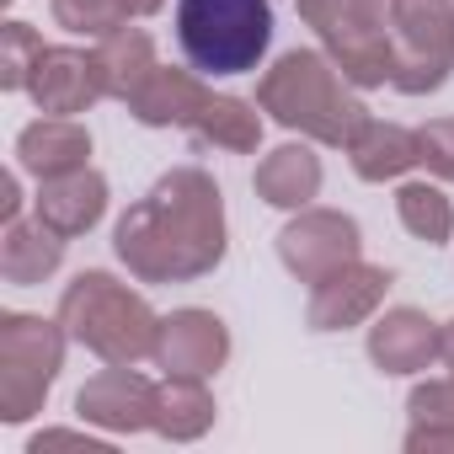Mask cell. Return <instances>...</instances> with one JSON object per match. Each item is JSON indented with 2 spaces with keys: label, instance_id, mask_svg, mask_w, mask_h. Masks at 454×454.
<instances>
[{
  "label": "cell",
  "instance_id": "23",
  "mask_svg": "<svg viewBox=\"0 0 454 454\" xmlns=\"http://www.w3.org/2000/svg\"><path fill=\"white\" fill-rule=\"evenodd\" d=\"M395 219L422 247H443L454 236V203L443 198L438 182H401L395 187Z\"/></svg>",
  "mask_w": 454,
  "mask_h": 454
},
{
  "label": "cell",
  "instance_id": "24",
  "mask_svg": "<svg viewBox=\"0 0 454 454\" xmlns=\"http://www.w3.org/2000/svg\"><path fill=\"white\" fill-rule=\"evenodd\" d=\"M411 427H406V449H454V380H427L406 395Z\"/></svg>",
  "mask_w": 454,
  "mask_h": 454
},
{
  "label": "cell",
  "instance_id": "1",
  "mask_svg": "<svg viewBox=\"0 0 454 454\" xmlns=\"http://www.w3.org/2000/svg\"><path fill=\"white\" fill-rule=\"evenodd\" d=\"M118 262L139 284H192L224 262V192L203 166L166 171L113 231Z\"/></svg>",
  "mask_w": 454,
  "mask_h": 454
},
{
  "label": "cell",
  "instance_id": "10",
  "mask_svg": "<svg viewBox=\"0 0 454 454\" xmlns=\"http://www.w3.org/2000/svg\"><path fill=\"white\" fill-rule=\"evenodd\" d=\"M75 417L102 433H145L155 427V380H145L134 364H107L75 390Z\"/></svg>",
  "mask_w": 454,
  "mask_h": 454
},
{
  "label": "cell",
  "instance_id": "22",
  "mask_svg": "<svg viewBox=\"0 0 454 454\" xmlns=\"http://www.w3.org/2000/svg\"><path fill=\"white\" fill-rule=\"evenodd\" d=\"M97 65H102V86H107V97L129 102V97L150 81V70H155V43H150L145 27H129V22H123L118 33L97 38Z\"/></svg>",
  "mask_w": 454,
  "mask_h": 454
},
{
  "label": "cell",
  "instance_id": "20",
  "mask_svg": "<svg viewBox=\"0 0 454 454\" xmlns=\"http://www.w3.org/2000/svg\"><path fill=\"white\" fill-rule=\"evenodd\" d=\"M214 395L198 374H166L155 380V433L171 443H192L214 427Z\"/></svg>",
  "mask_w": 454,
  "mask_h": 454
},
{
  "label": "cell",
  "instance_id": "26",
  "mask_svg": "<svg viewBox=\"0 0 454 454\" xmlns=\"http://www.w3.org/2000/svg\"><path fill=\"white\" fill-rule=\"evenodd\" d=\"M49 12H54V22L65 27V33H75V38H107V33H118L129 17L118 12V0H49Z\"/></svg>",
  "mask_w": 454,
  "mask_h": 454
},
{
  "label": "cell",
  "instance_id": "18",
  "mask_svg": "<svg viewBox=\"0 0 454 454\" xmlns=\"http://www.w3.org/2000/svg\"><path fill=\"white\" fill-rule=\"evenodd\" d=\"M65 262V236L49 231V224L33 214V219H6V236H0V278L6 284H43L54 278Z\"/></svg>",
  "mask_w": 454,
  "mask_h": 454
},
{
  "label": "cell",
  "instance_id": "8",
  "mask_svg": "<svg viewBox=\"0 0 454 454\" xmlns=\"http://www.w3.org/2000/svg\"><path fill=\"white\" fill-rule=\"evenodd\" d=\"M358 257H364L358 219L342 214V208H300L278 231V262L300 284H321L326 273H337Z\"/></svg>",
  "mask_w": 454,
  "mask_h": 454
},
{
  "label": "cell",
  "instance_id": "15",
  "mask_svg": "<svg viewBox=\"0 0 454 454\" xmlns=\"http://www.w3.org/2000/svg\"><path fill=\"white\" fill-rule=\"evenodd\" d=\"M17 166H22L27 176H38V182L91 166V134H86V123H75V118H49V113H43L38 123H27V129L17 134Z\"/></svg>",
  "mask_w": 454,
  "mask_h": 454
},
{
  "label": "cell",
  "instance_id": "32",
  "mask_svg": "<svg viewBox=\"0 0 454 454\" xmlns=\"http://www.w3.org/2000/svg\"><path fill=\"white\" fill-rule=\"evenodd\" d=\"M0 6H12V0H0Z\"/></svg>",
  "mask_w": 454,
  "mask_h": 454
},
{
  "label": "cell",
  "instance_id": "28",
  "mask_svg": "<svg viewBox=\"0 0 454 454\" xmlns=\"http://www.w3.org/2000/svg\"><path fill=\"white\" fill-rule=\"evenodd\" d=\"M43 449H86V454H102L107 438H91V433H75V427H49L27 443V454H43Z\"/></svg>",
  "mask_w": 454,
  "mask_h": 454
},
{
  "label": "cell",
  "instance_id": "27",
  "mask_svg": "<svg viewBox=\"0 0 454 454\" xmlns=\"http://www.w3.org/2000/svg\"><path fill=\"white\" fill-rule=\"evenodd\" d=\"M417 166H427V176L454 182V118H433L417 129Z\"/></svg>",
  "mask_w": 454,
  "mask_h": 454
},
{
  "label": "cell",
  "instance_id": "29",
  "mask_svg": "<svg viewBox=\"0 0 454 454\" xmlns=\"http://www.w3.org/2000/svg\"><path fill=\"white\" fill-rule=\"evenodd\" d=\"M22 214V187H17V171L0 176V219H17Z\"/></svg>",
  "mask_w": 454,
  "mask_h": 454
},
{
  "label": "cell",
  "instance_id": "12",
  "mask_svg": "<svg viewBox=\"0 0 454 454\" xmlns=\"http://www.w3.org/2000/svg\"><path fill=\"white\" fill-rule=\"evenodd\" d=\"M27 97L49 118H75V113L97 107L107 97L97 49H43V59H38V70L27 81Z\"/></svg>",
  "mask_w": 454,
  "mask_h": 454
},
{
  "label": "cell",
  "instance_id": "9",
  "mask_svg": "<svg viewBox=\"0 0 454 454\" xmlns=\"http://www.w3.org/2000/svg\"><path fill=\"white\" fill-rule=\"evenodd\" d=\"M390 268L380 262H348L337 273H326L321 284H310V305H305V321L310 332H348V326H364L374 321V310L385 305L390 294Z\"/></svg>",
  "mask_w": 454,
  "mask_h": 454
},
{
  "label": "cell",
  "instance_id": "19",
  "mask_svg": "<svg viewBox=\"0 0 454 454\" xmlns=\"http://www.w3.org/2000/svg\"><path fill=\"white\" fill-rule=\"evenodd\" d=\"M348 160H353L358 182H401V176L417 166V129H401V123L369 118V123L353 134Z\"/></svg>",
  "mask_w": 454,
  "mask_h": 454
},
{
  "label": "cell",
  "instance_id": "13",
  "mask_svg": "<svg viewBox=\"0 0 454 454\" xmlns=\"http://www.w3.org/2000/svg\"><path fill=\"white\" fill-rule=\"evenodd\" d=\"M369 364L380 374H422L443 364V326L411 305H395L369 326Z\"/></svg>",
  "mask_w": 454,
  "mask_h": 454
},
{
  "label": "cell",
  "instance_id": "30",
  "mask_svg": "<svg viewBox=\"0 0 454 454\" xmlns=\"http://www.w3.org/2000/svg\"><path fill=\"white\" fill-rule=\"evenodd\" d=\"M166 6V0H118V12L129 17V22H139V17H155Z\"/></svg>",
  "mask_w": 454,
  "mask_h": 454
},
{
  "label": "cell",
  "instance_id": "21",
  "mask_svg": "<svg viewBox=\"0 0 454 454\" xmlns=\"http://www.w3.org/2000/svg\"><path fill=\"white\" fill-rule=\"evenodd\" d=\"M187 134L198 145H214V150L252 155L262 145V107L257 102H241V97H208L198 107V118L187 123Z\"/></svg>",
  "mask_w": 454,
  "mask_h": 454
},
{
  "label": "cell",
  "instance_id": "11",
  "mask_svg": "<svg viewBox=\"0 0 454 454\" xmlns=\"http://www.w3.org/2000/svg\"><path fill=\"white\" fill-rule=\"evenodd\" d=\"M224 358H231V326H224L214 310L187 305V310L160 316L155 364L166 374H198V380H208V374L224 369Z\"/></svg>",
  "mask_w": 454,
  "mask_h": 454
},
{
  "label": "cell",
  "instance_id": "5",
  "mask_svg": "<svg viewBox=\"0 0 454 454\" xmlns=\"http://www.w3.org/2000/svg\"><path fill=\"white\" fill-rule=\"evenodd\" d=\"M70 332L43 316L6 310L0 316V422H27L43 411L59 369H65Z\"/></svg>",
  "mask_w": 454,
  "mask_h": 454
},
{
  "label": "cell",
  "instance_id": "7",
  "mask_svg": "<svg viewBox=\"0 0 454 454\" xmlns=\"http://www.w3.org/2000/svg\"><path fill=\"white\" fill-rule=\"evenodd\" d=\"M390 86L427 97L454 70V0H395L390 6Z\"/></svg>",
  "mask_w": 454,
  "mask_h": 454
},
{
  "label": "cell",
  "instance_id": "16",
  "mask_svg": "<svg viewBox=\"0 0 454 454\" xmlns=\"http://www.w3.org/2000/svg\"><path fill=\"white\" fill-rule=\"evenodd\" d=\"M252 187H257L262 203L300 214V208H310L316 192H321V155H316L305 139H289V145H278V150H268V155L257 160Z\"/></svg>",
  "mask_w": 454,
  "mask_h": 454
},
{
  "label": "cell",
  "instance_id": "25",
  "mask_svg": "<svg viewBox=\"0 0 454 454\" xmlns=\"http://www.w3.org/2000/svg\"><path fill=\"white\" fill-rule=\"evenodd\" d=\"M38 59H43L38 27H27V22H6V27H0V91H27Z\"/></svg>",
  "mask_w": 454,
  "mask_h": 454
},
{
  "label": "cell",
  "instance_id": "3",
  "mask_svg": "<svg viewBox=\"0 0 454 454\" xmlns=\"http://www.w3.org/2000/svg\"><path fill=\"white\" fill-rule=\"evenodd\" d=\"M59 326L70 332V342H81L102 364H145V358H155L160 316L150 310V300L139 289H129L113 273L91 268V273H75L65 284Z\"/></svg>",
  "mask_w": 454,
  "mask_h": 454
},
{
  "label": "cell",
  "instance_id": "31",
  "mask_svg": "<svg viewBox=\"0 0 454 454\" xmlns=\"http://www.w3.org/2000/svg\"><path fill=\"white\" fill-rule=\"evenodd\" d=\"M443 364H449V380H454V321L443 326Z\"/></svg>",
  "mask_w": 454,
  "mask_h": 454
},
{
  "label": "cell",
  "instance_id": "2",
  "mask_svg": "<svg viewBox=\"0 0 454 454\" xmlns=\"http://www.w3.org/2000/svg\"><path fill=\"white\" fill-rule=\"evenodd\" d=\"M358 86L332 65L326 49H289L273 70H262L257 81V107L300 134V139H316V145H332V150H348L353 134L369 123V107L353 97Z\"/></svg>",
  "mask_w": 454,
  "mask_h": 454
},
{
  "label": "cell",
  "instance_id": "4",
  "mask_svg": "<svg viewBox=\"0 0 454 454\" xmlns=\"http://www.w3.org/2000/svg\"><path fill=\"white\" fill-rule=\"evenodd\" d=\"M176 43L198 75H247L273 49L268 0H176Z\"/></svg>",
  "mask_w": 454,
  "mask_h": 454
},
{
  "label": "cell",
  "instance_id": "14",
  "mask_svg": "<svg viewBox=\"0 0 454 454\" xmlns=\"http://www.w3.org/2000/svg\"><path fill=\"white\" fill-rule=\"evenodd\" d=\"M33 208H38V219L49 224V231H59L65 241H75V236L97 231L102 214H107V176L91 171V166L49 176V182H38Z\"/></svg>",
  "mask_w": 454,
  "mask_h": 454
},
{
  "label": "cell",
  "instance_id": "17",
  "mask_svg": "<svg viewBox=\"0 0 454 454\" xmlns=\"http://www.w3.org/2000/svg\"><path fill=\"white\" fill-rule=\"evenodd\" d=\"M208 97H214V91L203 86V75H198V70L155 65V70H150V81L129 97V113H134L145 129H187Z\"/></svg>",
  "mask_w": 454,
  "mask_h": 454
},
{
  "label": "cell",
  "instance_id": "6",
  "mask_svg": "<svg viewBox=\"0 0 454 454\" xmlns=\"http://www.w3.org/2000/svg\"><path fill=\"white\" fill-rule=\"evenodd\" d=\"M390 6L395 0H300V17L316 27L332 65L369 91L390 81Z\"/></svg>",
  "mask_w": 454,
  "mask_h": 454
}]
</instances>
